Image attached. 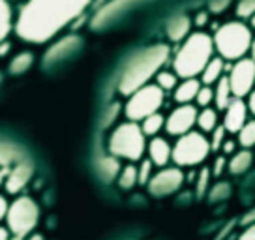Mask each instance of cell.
Masks as SVG:
<instances>
[{"mask_svg":"<svg viewBox=\"0 0 255 240\" xmlns=\"http://www.w3.org/2000/svg\"><path fill=\"white\" fill-rule=\"evenodd\" d=\"M90 6L92 0H24L13 21V32L26 43L43 45L55 40Z\"/></svg>","mask_w":255,"mask_h":240,"instance_id":"6da1fadb","label":"cell"},{"mask_svg":"<svg viewBox=\"0 0 255 240\" xmlns=\"http://www.w3.org/2000/svg\"><path fill=\"white\" fill-rule=\"evenodd\" d=\"M169 56H171V49L165 43H154V45H148L135 53L128 60V64L120 73V94L129 96L137 88L148 85L152 77L167 64Z\"/></svg>","mask_w":255,"mask_h":240,"instance_id":"7a4b0ae2","label":"cell"},{"mask_svg":"<svg viewBox=\"0 0 255 240\" xmlns=\"http://www.w3.org/2000/svg\"><path fill=\"white\" fill-rule=\"evenodd\" d=\"M214 56V41L212 36L203 30L190 32V36L180 43L178 51L173 56V72L178 79L199 77L203 68Z\"/></svg>","mask_w":255,"mask_h":240,"instance_id":"3957f363","label":"cell"},{"mask_svg":"<svg viewBox=\"0 0 255 240\" xmlns=\"http://www.w3.org/2000/svg\"><path fill=\"white\" fill-rule=\"evenodd\" d=\"M252 38H254V32L246 23L229 21L214 30V36H212L214 51H218V55L222 56L223 60L235 62L250 53Z\"/></svg>","mask_w":255,"mask_h":240,"instance_id":"277c9868","label":"cell"},{"mask_svg":"<svg viewBox=\"0 0 255 240\" xmlns=\"http://www.w3.org/2000/svg\"><path fill=\"white\" fill-rule=\"evenodd\" d=\"M107 148H109V154L119 160H128L131 163L143 160L146 152V137L141 131L139 122L126 120L119 124L109 135Z\"/></svg>","mask_w":255,"mask_h":240,"instance_id":"5b68a950","label":"cell"},{"mask_svg":"<svg viewBox=\"0 0 255 240\" xmlns=\"http://www.w3.org/2000/svg\"><path fill=\"white\" fill-rule=\"evenodd\" d=\"M210 143L201 131H188L176 139L175 146H171V160L176 167H195L208 158Z\"/></svg>","mask_w":255,"mask_h":240,"instance_id":"8992f818","label":"cell"},{"mask_svg":"<svg viewBox=\"0 0 255 240\" xmlns=\"http://www.w3.org/2000/svg\"><path fill=\"white\" fill-rule=\"evenodd\" d=\"M163 102H165V92L156 83H148L128 96V102L124 105V115L131 122H141L148 115L158 113Z\"/></svg>","mask_w":255,"mask_h":240,"instance_id":"52a82bcc","label":"cell"},{"mask_svg":"<svg viewBox=\"0 0 255 240\" xmlns=\"http://www.w3.org/2000/svg\"><path fill=\"white\" fill-rule=\"evenodd\" d=\"M40 220V208L38 203L28 195H19L13 203H9L6 212V227L11 235L17 237H28Z\"/></svg>","mask_w":255,"mask_h":240,"instance_id":"ba28073f","label":"cell"},{"mask_svg":"<svg viewBox=\"0 0 255 240\" xmlns=\"http://www.w3.org/2000/svg\"><path fill=\"white\" fill-rule=\"evenodd\" d=\"M229 85H231L233 98H246L255 88V60L250 56L235 60L229 68Z\"/></svg>","mask_w":255,"mask_h":240,"instance_id":"9c48e42d","label":"cell"},{"mask_svg":"<svg viewBox=\"0 0 255 240\" xmlns=\"http://www.w3.org/2000/svg\"><path fill=\"white\" fill-rule=\"evenodd\" d=\"M184 184V173L182 167H161L158 173H154L148 180V192L154 197H165L180 190V186Z\"/></svg>","mask_w":255,"mask_h":240,"instance_id":"30bf717a","label":"cell"},{"mask_svg":"<svg viewBox=\"0 0 255 240\" xmlns=\"http://www.w3.org/2000/svg\"><path fill=\"white\" fill-rule=\"evenodd\" d=\"M197 113L199 109L191 104H182L175 107L173 111L169 113V117L165 119V131L169 135L180 137L184 133H188L195 126V120H197Z\"/></svg>","mask_w":255,"mask_h":240,"instance_id":"8fae6325","label":"cell"},{"mask_svg":"<svg viewBox=\"0 0 255 240\" xmlns=\"http://www.w3.org/2000/svg\"><path fill=\"white\" fill-rule=\"evenodd\" d=\"M223 111H225V115H223L222 126L227 133H237L248 120V107L244 98H233Z\"/></svg>","mask_w":255,"mask_h":240,"instance_id":"7c38bea8","label":"cell"},{"mask_svg":"<svg viewBox=\"0 0 255 240\" xmlns=\"http://www.w3.org/2000/svg\"><path fill=\"white\" fill-rule=\"evenodd\" d=\"M32 173L34 169L28 161H19L13 167L6 173V180H4V188H6V193L9 195H17V193L23 192V188L32 178Z\"/></svg>","mask_w":255,"mask_h":240,"instance_id":"4fadbf2b","label":"cell"},{"mask_svg":"<svg viewBox=\"0 0 255 240\" xmlns=\"http://www.w3.org/2000/svg\"><path fill=\"white\" fill-rule=\"evenodd\" d=\"M79 45H81L79 36H66L62 40H58L56 43H53L47 49V53H45V66H51L55 64V62L64 60L66 56L72 55L75 49H79Z\"/></svg>","mask_w":255,"mask_h":240,"instance_id":"5bb4252c","label":"cell"},{"mask_svg":"<svg viewBox=\"0 0 255 240\" xmlns=\"http://www.w3.org/2000/svg\"><path fill=\"white\" fill-rule=\"evenodd\" d=\"M146 152H148V160L156 167H165L171 161V144L167 139L159 135L150 137V141L146 143Z\"/></svg>","mask_w":255,"mask_h":240,"instance_id":"9a60e30c","label":"cell"},{"mask_svg":"<svg viewBox=\"0 0 255 240\" xmlns=\"http://www.w3.org/2000/svg\"><path fill=\"white\" fill-rule=\"evenodd\" d=\"M191 26H193V23H191L190 15H186V13H176V15H173L167 21L165 32H167V38L171 41L180 43V41H184L190 36Z\"/></svg>","mask_w":255,"mask_h":240,"instance_id":"2e32d148","label":"cell"},{"mask_svg":"<svg viewBox=\"0 0 255 240\" xmlns=\"http://www.w3.org/2000/svg\"><path fill=\"white\" fill-rule=\"evenodd\" d=\"M201 88V81L197 77H188V79H182L178 85L175 87L173 90V96H175V102L176 104H191L195 96H197V92H199Z\"/></svg>","mask_w":255,"mask_h":240,"instance_id":"e0dca14e","label":"cell"},{"mask_svg":"<svg viewBox=\"0 0 255 240\" xmlns=\"http://www.w3.org/2000/svg\"><path fill=\"white\" fill-rule=\"evenodd\" d=\"M222 75H225V60L222 56H212L207 62V66L201 72V85H216V81Z\"/></svg>","mask_w":255,"mask_h":240,"instance_id":"ac0fdd59","label":"cell"},{"mask_svg":"<svg viewBox=\"0 0 255 240\" xmlns=\"http://www.w3.org/2000/svg\"><path fill=\"white\" fill-rule=\"evenodd\" d=\"M34 60H36V56L32 51H19L8 62V72L11 75H23L34 66Z\"/></svg>","mask_w":255,"mask_h":240,"instance_id":"d6986e66","label":"cell"},{"mask_svg":"<svg viewBox=\"0 0 255 240\" xmlns=\"http://www.w3.org/2000/svg\"><path fill=\"white\" fill-rule=\"evenodd\" d=\"M13 8L9 0H0V41L8 40V36L13 30Z\"/></svg>","mask_w":255,"mask_h":240,"instance_id":"ffe728a7","label":"cell"},{"mask_svg":"<svg viewBox=\"0 0 255 240\" xmlns=\"http://www.w3.org/2000/svg\"><path fill=\"white\" fill-rule=\"evenodd\" d=\"M233 100V92H231V85H229V79L227 75H222L220 79L216 81V88H214V104L216 109H225L229 102Z\"/></svg>","mask_w":255,"mask_h":240,"instance_id":"44dd1931","label":"cell"},{"mask_svg":"<svg viewBox=\"0 0 255 240\" xmlns=\"http://www.w3.org/2000/svg\"><path fill=\"white\" fill-rule=\"evenodd\" d=\"M252 161H254V156L252 152L244 148V150H239V152H233V158L227 161V167L233 175H242L246 173L248 169L252 167Z\"/></svg>","mask_w":255,"mask_h":240,"instance_id":"7402d4cb","label":"cell"},{"mask_svg":"<svg viewBox=\"0 0 255 240\" xmlns=\"http://www.w3.org/2000/svg\"><path fill=\"white\" fill-rule=\"evenodd\" d=\"M139 126H141V131L144 133V137H156L163 129V126H165V117L158 111L141 120Z\"/></svg>","mask_w":255,"mask_h":240,"instance_id":"603a6c76","label":"cell"},{"mask_svg":"<svg viewBox=\"0 0 255 240\" xmlns=\"http://www.w3.org/2000/svg\"><path fill=\"white\" fill-rule=\"evenodd\" d=\"M220 124V119H218V111L212 109V107H203L199 113H197V120H195V126H199V129L203 133H210L212 129Z\"/></svg>","mask_w":255,"mask_h":240,"instance_id":"cb8c5ba5","label":"cell"},{"mask_svg":"<svg viewBox=\"0 0 255 240\" xmlns=\"http://www.w3.org/2000/svg\"><path fill=\"white\" fill-rule=\"evenodd\" d=\"M117 180H119V186L122 190H131L137 184V165L128 163L124 167H120Z\"/></svg>","mask_w":255,"mask_h":240,"instance_id":"d4e9b609","label":"cell"},{"mask_svg":"<svg viewBox=\"0 0 255 240\" xmlns=\"http://www.w3.org/2000/svg\"><path fill=\"white\" fill-rule=\"evenodd\" d=\"M239 144L242 148H252L255 146V120H246L244 126L237 131Z\"/></svg>","mask_w":255,"mask_h":240,"instance_id":"484cf974","label":"cell"},{"mask_svg":"<svg viewBox=\"0 0 255 240\" xmlns=\"http://www.w3.org/2000/svg\"><path fill=\"white\" fill-rule=\"evenodd\" d=\"M154 79H156V85H158L163 92H171V90H175V87L178 85V75L175 72H169V70H159L156 75H154Z\"/></svg>","mask_w":255,"mask_h":240,"instance_id":"4316f807","label":"cell"},{"mask_svg":"<svg viewBox=\"0 0 255 240\" xmlns=\"http://www.w3.org/2000/svg\"><path fill=\"white\" fill-rule=\"evenodd\" d=\"M120 171V161L119 158H115V156H105L104 160L100 161V173L104 175V178L107 180H113V178H117Z\"/></svg>","mask_w":255,"mask_h":240,"instance_id":"83f0119b","label":"cell"},{"mask_svg":"<svg viewBox=\"0 0 255 240\" xmlns=\"http://www.w3.org/2000/svg\"><path fill=\"white\" fill-rule=\"evenodd\" d=\"M193 102L199 105L201 109L203 107H210V105L214 104V88L210 87V85H201L199 92H197V96H195Z\"/></svg>","mask_w":255,"mask_h":240,"instance_id":"f1b7e54d","label":"cell"},{"mask_svg":"<svg viewBox=\"0 0 255 240\" xmlns=\"http://www.w3.org/2000/svg\"><path fill=\"white\" fill-rule=\"evenodd\" d=\"M141 163L137 165V184H148L150 176L154 175V165L150 160H139Z\"/></svg>","mask_w":255,"mask_h":240,"instance_id":"f546056e","label":"cell"},{"mask_svg":"<svg viewBox=\"0 0 255 240\" xmlns=\"http://www.w3.org/2000/svg\"><path fill=\"white\" fill-rule=\"evenodd\" d=\"M212 137L208 139V143H210V150H220L222 148V144H223V141H225V135H227V131H225V128H223L222 124H218L212 131Z\"/></svg>","mask_w":255,"mask_h":240,"instance_id":"4dcf8cb0","label":"cell"},{"mask_svg":"<svg viewBox=\"0 0 255 240\" xmlns=\"http://www.w3.org/2000/svg\"><path fill=\"white\" fill-rule=\"evenodd\" d=\"M255 13V0H239L237 4V17L239 19H250Z\"/></svg>","mask_w":255,"mask_h":240,"instance_id":"1f68e13d","label":"cell"},{"mask_svg":"<svg viewBox=\"0 0 255 240\" xmlns=\"http://www.w3.org/2000/svg\"><path fill=\"white\" fill-rule=\"evenodd\" d=\"M208 184H210V169L203 167L201 173L197 175V184H195V190H197V195H205L208 190Z\"/></svg>","mask_w":255,"mask_h":240,"instance_id":"d6a6232c","label":"cell"},{"mask_svg":"<svg viewBox=\"0 0 255 240\" xmlns=\"http://www.w3.org/2000/svg\"><path fill=\"white\" fill-rule=\"evenodd\" d=\"M231 195V186L227 182H220L210 190V201H222Z\"/></svg>","mask_w":255,"mask_h":240,"instance_id":"836d02e7","label":"cell"},{"mask_svg":"<svg viewBox=\"0 0 255 240\" xmlns=\"http://www.w3.org/2000/svg\"><path fill=\"white\" fill-rule=\"evenodd\" d=\"M225 165H227V160H225V156H218V158H216V161H214V167H212V171H210V175L220 176L223 173Z\"/></svg>","mask_w":255,"mask_h":240,"instance_id":"e575fe53","label":"cell"},{"mask_svg":"<svg viewBox=\"0 0 255 240\" xmlns=\"http://www.w3.org/2000/svg\"><path fill=\"white\" fill-rule=\"evenodd\" d=\"M229 4H231V0H212L210 2V11L212 13H222Z\"/></svg>","mask_w":255,"mask_h":240,"instance_id":"d590c367","label":"cell"},{"mask_svg":"<svg viewBox=\"0 0 255 240\" xmlns=\"http://www.w3.org/2000/svg\"><path fill=\"white\" fill-rule=\"evenodd\" d=\"M191 23L195 24V26H199V28L207 26V23H208V13H207V11H199V13L195 15V19H193Z\"/></svg>","mask_w":255,"mask_h":240,"instance_id":"8d00e7d4","label":"cell"},{"mask_svg":"<svg viewBox=\"0 0 255 240\" xmlns=\"http://www.w3.org/2000/svg\"><path fill=\"white\" fill-rule=\"evenodd\" d=\"M235 148H237V143H235V141H229V139H225V141H223V144H222V148H220V150H222V152L225 154V156H229V154L237 152Z\"/></svg>","mask_w":255,"mask_h":240,"instance_id":"74e56055","label":"cell"},{"mask_svg":"<svg viewBox=\"0 0 255 240\" xmlns=\"http://www.w3.org/2000/svg\"><path fill=\"white\" fill-rule=\"evenodd\" d=\"M8 207H9L8 199H6L4 195H0V224L6 220V212H8Z\"/></svg>","mask_w":255,"mask_h":240,"instance_id":"f35d334b","label":"cell"},{"mask_svg":"<svg viewBox=\"0 0 255 240\" xmlns=\"http://www.w3.org/2000/svg\"><path fill=\"white\" fill-rule=\"evenodd\" d=\"M248 100H246V107H248V113H252L255 117V88L248 94Z\"/></svg>","mask_w":255,"mask_h":240,"instance_id":"ab89813d","label":"cell"},{"mask_svg":"<svg viewBox=\"0 0 255 240\" xmlns=\"http://www.w3.org/2000/svg\"><path fill=\"white\" fill-rule=\"evenodd\" d=\"M11 53V43L8 40L0 41V58H6V56Z\"/></svg>","mask_w":255,"mask_h":240,"instance_id":"60d3db41","label":"cell"},{"mask_svg":"<svg viewBox=\"0 0 255 240\" xmlns=\"http://www.w3.org/2000/svg\"><path fill=\"white\" fill-rule=\"evenodd\" d=\"M240 240H255V224H252L250 227H248L246 231L242 233V237H240Z\"/></svg>","mask_w":255,"mask_h":240,"instance_id":"b9f144b4","label":"cell"},{"mask_svg":"<svg viewBox=\"0 0 255 240\" xmlns=\"http://www.w3.org/2000/svg\"><path fill=\"white\" fill-rule=\"evenodd\" d=\"M242 224L246 225V224H255V208L254 210H252V212H250V214H246V216H244V220H242Z\"/></svg>","mask_w":255,"mask_h":240,"instance_id":"7bdbcfd3","label":"cell"},{"mask_svg":"<svg viewBox=\"0 0 255 240\" xmlns=\"http://www.w3.org/2000/svg\"><path fill=\"white\" fill-rule=\"evenodd\" d=\"M9 237H11V233L8 231V227L0 225V240H9Z\"/></svg>","mask_w":255,"mask_h":240,"instance_id":"ee69618b","label":"cell"},{"mask_svg":"<svg viewBox=\"0 0 255 240\" xmlns=\"http://www.w3.org/2000/svg\"><path fill=\"white\" fill-rule=\"evenodd\" d=\"M250 58L255 60V36L252 38V45H250Z\"/></svg>","mask_w":255,"mask_h":240,"instance_id":"f6af8a7d","label":"cell"},{"mask_svg":"<svg viewBox=\"0 0 255 240\" xmlns=\"http://www.w3.org/2000/svg\"><path fill=\"white\" fill-rule=\"evenodd\" d=\"M6 173H8L6 169H0V188L4 186V180H6Z\"/></svg>","mask_w":255,"mask_h":240,"instance_id":"bcb514c9","label":"cell"},{"mask_svg":"<svg viewBox=\"0 0 255 240\" xmlns=\"http://www.w3.org/2000/svg\"><path fill=\"white\" fill-rule=\"evenodd\" d=\"M23 240H43L41 235H28V237H24Z\"/></svg>","mask_w":255,"mask_h":240,"instance_id":"7dc6e473","label":"cell"},{"mask_svg":"<svg viewBox=\"0 0 255 240\" xmlns=\"http://www.w3.org/2000/svg\"><path fill=\"white\" fill-rule=\"evenodd\" d=\"M250 28H254V30H255V13L250 17Z\"/></svg>","mask_w":255,"mask_h":240,"instance_id":"c3c4849f","label":"cell"},{"mask_svg":"<svg viewBox=\"0 0 255 240\" xmlns=\"http://www.w3.org/2000/svg\"><path fill=\"white\" fill-rule=\"evenodd\" d=\"M9 240H23V237H17V235H11V237H9Z\"/></svg>","mask_w":255,"mask_h":240,"instance_id":"681fc988","label":"cell"},{"mask_svg":"<svg viewBox=\"0 0 255 240\" xmlns=\"http://www.w3.org/2000/svg\"><path fill=\"white\" fill-rule=\"evenodd\" d=\"M0 81H2V73H0Z\"/></svg>","mask_w":255,"mask_h":240,"instance_id":"f907efd6","label":"cell"}]
</instances>
